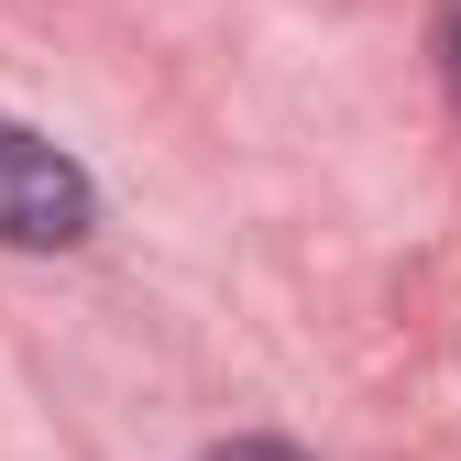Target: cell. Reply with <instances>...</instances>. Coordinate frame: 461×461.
I'll return each instance as SVG.
<instances>
[{"label": "cell", "instance_id": "cell-3", "mask_svg": "<svg viewBox=\"0 0 461 461\" xmlns=\"http://www.w3.org/2000/svg\"><path fill=\"white\" fill-rule=\"evenodd\" d=\"M450 88H461V12H450Z\"/></svg>", "mask_w": 461, "mask_h": 461}, {"label": "cell", "instance_id": "cell-2", "mask_svg": "<svg viewBox=\"0 0 461 461\" xmlns=\"http://www.w3.org/2000/svg\"><path fill=\"white\" fill-rule=\"evenodd\" d=\"M209 461H308V450H285V439H220Z\"/></svg>", "mask_w": 461, "mask_h": 461}, {"label": "cell", "instance_id": "cell-1", "mask_svg": "<svg viewBox=\"0 0 461 461\" xmlns=\"http://www.w3.org/2000/svg\"><path fill=\"white\" fill-rule=\"evenodd\" d=\"M88 220H99V187L44 132L0 122V242L12 253H67V242H88Z\"/></svg>", "mask_w": 461, "mask_h": 461}]
</instances>
